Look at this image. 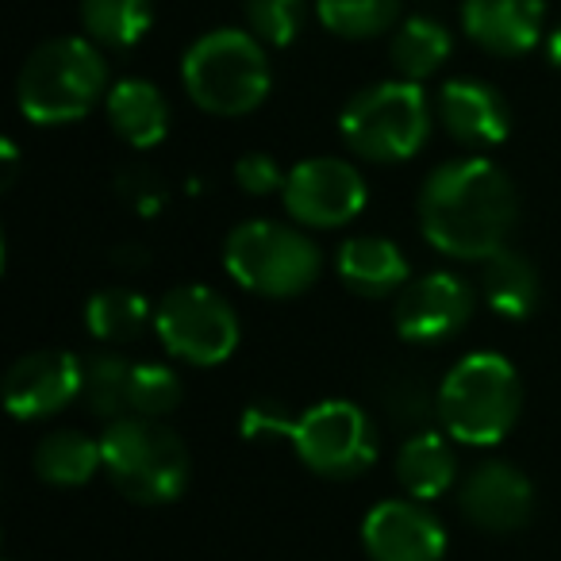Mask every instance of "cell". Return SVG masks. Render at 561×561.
<instances>
[{"mask_svg": "<svg viewBox=\"0 0 561 561\" xmlns=\"http://www.w3.org/2000/svg\"><path fill=\"white\" fill-rule=\"evenodd\" d=\"M280 435L316 477L328 481H351L377 461V427L354 400H320L297 420H285Z\"/></svg>", "mask_w": 561, "mask_h": 561, "instance_id": "8", "label": "cell"}, {"mask_svg": "<svg viewBox=\"0 0 561 561\" xmlns=\"http://www.w3.org/2000/svg\"><path fill=\"white\" fill-rule=\"evenodd\" d=\"M374 400L392 427L427 431L431 420H438V385L427 381V374L412 366H389L374 377Z\"/></svg>", "mask_w": 561, "mask_h": 561, "instance_id": "22", "label": "cell"}, {"mask_svg": "<svg viewBox=\"0 0 561 561\" xmlns=\"http://www.w3.org/2000/svg\"><path fill=\"white\" fill-rule=\"evenodd\" d=\"M523 412V381L504 354H466L438 381V427L461 446H496Z\"/></svg>", "mask_w": 561, "mask_h": 561, "instance_id": "3", "label": "cell"}, {"mask_svg": "<svg viewBox=\"0 0 561 561\" xmlns=\"http://www.w3.org/2000/svg\"><path fill=\"white\" fill-rule=\"evenodd\" d=\"M458 512L484 535H512L535 515V484L512 461H481L458 484Z\"/></svg>", "mask_w": 561, "mask_h": 561, "instance_id": "12", "label": "cell"}, {"mask_svg": "<svg viewBox=\"0 0 561 561\" xmlns=\"http://www.w3.org/2000/svg\"><path fill=\"white\" fill-rule=\"evenodd\" d=\"M131 369L119 351H93L81 358V392L78 404L96 420H119L131 415Z\"/></svg>", "mask_w": 561, "mask_h": 561, "instance_id": "23", "label": "cell"}, {"mask_svg": "<svg viewBox=\"0 0 561 561\" xmlns=\"http://www.w3.org/2000/svg\"><path fill=\"white\" fill-rule=\"evenodd\" d=\"M104 112H108L112 131L135 150H154L170 135V104L162 89L142 78L116 81L104 96Z\"/></svg>", "mask_w": 561, "mask_h": 561, "instance_id": "18", "label": "cell"}, {"mask_svg": "<svg viewBox=\"0 0 561 561\" xmlns=\"http://www.w3.org/2000/svg\"><path fill=\"white\" fill-rule=\"evenodd\" d=\"M477 308V293L469 280H461L458 273H423V277L408 280L397 293L392 305V323L397 335L412 346H438L450 343L454 335L469 328Z\"/></svg>", "mask_w": 561, "mask_h": 561, "instance_id": "11", "label": "cell"}, {"mask_svg": "<svg viewBox=\"0 0 561 561\" xmlns=\"http://www.w3.org/2000/svg\"><path fill=\"white\" fill-rule=\"evenodd\" d=\"M185 400V385H181L178 369L162 366V362H135L131 369V415H150L162 420Z\"/></svg>", "mask_w": 561, "mask_h": 561, "instance_id": "28", "label": "cell"}, {"mask_svg": "<svg viewBox=\"0 0 561 561\" xmlns=\"http://www.w3.org/2000/svg\"><path fill=\"white\" fill-rule=\"evenodd\" d=\"M32 469L39 481L55 489H81L93 481L96 469H104L101 438H89L85 431H50L32 454Z\"/></svg>", "mask_w": 561, "mask_h": 561, "instance_id": "21", "label": "cell"}, {"mask_svg": "<svg viewBox=\"0 0 561 561\" xmlns=\"http://www.w3.org/2000/svg\"><path fill=\"white\" fill-rule=\"evenodd\" d=\"M154 323L150 316V305L142 293L135 289H101L89 297L85 305V328L93 339H101L104 346H124V343H135L142 331Z\"/></svg>", "mask_w": 561, "mask_h": 561, "instance_id": "26", "label": "cell"}, {"mask_svg": "<svg viewBox=\"0 0 561 561\" xmlns=\"http://www.w3.org/2000/svg\"><path fill=\"white\" fill-rule=\"evenodd\" d=\"M154 24V0H81V27L96 47L131 50Z\"/></svg>", "mask_w": 561, "mask_h": 561, "instance_id": "25", "label": "cell"}, {"mask_svg": "<svg viewBox=\"0 0 561 561\" xmlns=\"http://www.w3.org/2000/svg\"><path fill=\"white\" fill-rule=\"evenodd\" d=\"M224 270L234 285L254 297L289 300L316 285L323 270L320 247L300 231V224H277V219H247L231 227L224 239Z\"/></svg>", "mask_w": 561, "mask_h": 561, "instance_id": "6", "label": "cell"}, {"mask_svg": "<svg viewBox=\"0 0 561 561\" xmlns=\"http://www.w3.org/2000/svg\"><path fill=\"white\" fill-rule=\"evenodd\" d=\"M0 158H4V185H12L16 181V170H20V150L12 139L0 142Z\"/></svg>", "mask_w": 561, "mask_h": 561, "instance_id": "32", "label": "cell"}, {"mask_svg": "<svg viewBox=\"0 0 561 561\" xmlns=\"http://www.w3.org/2000/svg\"><path fill=\"white\" fill-rule=\"evenodd\" d=\"M242 16L265 47H289L305 24V0H242Z\"/></svg>", "mask_w": 561, "mask_h": 561, "instance_id": "29", "label": "cell"}, {"mask_svg": "<svg viewBox=\"0 0 561 561\" xmlns=\"http://www.w3.org/2000/svg\"><path fill=\"white\" fill-rule=\"evenodd\" d=\"M158 343L178 362L211 369L239 351V312L208 285H178L154 308Z\"/></svg>", "mask_w": 561, "mask_h": 561, "instance_id": "9", "label": "cell"}, {"mask_svg": "<svg viewBox=\"0 0 561 561\" xmlns=\"http://www.w3.org/2000/svg\"><path fill=\"white\" fill-rule=\"evenodd\" d=\"M181 85L208 116H247L270 96L273 85L265 43L239 27L201 35L181 58Z\"/></svg>", "mask_w": 561, "mask_h": 561, "instance_id": "4", "label": "cell"}, {"mask_svg": "<svg viewBox=\"0 0 561 561\" xmlns=\"http://www.w3.org/2000/svg\"><path fill=\"white\" fill-rule=\"evenodd\" d=\"M339 135L366 162H408L431 139V101L420 81H377L346 101Z\"/></svg>", "mask_w": 561, "mask_h": 561, "instance_id": "7", "label": "cell"}, {"mask_svg": "<svg viewBox=\"0 0 561 561\" xmlns=\"http://www.w3.org/2000/svg\"><path fill=\"white\" fill-rule=\"evenodd\" d=\"M415 211L423 239L438 254L484 262L512 239L519 224V193L489 158H454L427 173Z\"/></svg>", "mask_w": 561, "mask_h": 561, "instance_id": "1", "label": "cell"}, {"mask_svg": "<svg viewBox=\"0 0 561 561\" xmlns=\"http://www.w3.org/2000/svg\"><path fill=\"white\" fill-rule=\"evenodd\" d=\"M369 561H443L446 527L423 500H381L362 519Z\"/></svg>", "mask_w": 561, "mask_h": 561, "instance_id": "13", "label": "cell"}, {"mask_svg": "<svg viewBox=\"0 0 561 561\" xmlns=\"http://www.w3.org/2000/svg\"><path fill=\"white\" fill-rule=\"evenodd\" d=\"M461 32L496 58H519L542 43V0H461Z\"/></svg>", "mask_w": 561, "mask_h": 561, "instance_id": "16", "label": "cell"}, {"mask_svg": "<svg viewBox=\"0 0 561 561\" xmlns=\"http://www.w3.org/2000/svg\"><path fill=\"white\" fill-rule=\"evenodd\" d=\"M546 58H550V66H558L561 70V24L550 32V39H546Z\"/></svg>", "mask_w": 561, "mask_h": 561, "instance_id": "33", "label": "cell"}, {"mask_svg": "<svg viewBox=\"0 0 561 561\" xmlns=\"http://www.w3.org/2000/svg\"><path fill=\"white\" fill-rule=\"evenodd\" d=\"M339 280L354 297L385 300L408 285V257L385 234H351L335 257Z\"/></svg>", "mask_w": 561, "mask_h": 561, "instance_id": "17", "label": "cell"}, {"mask_svg": "<svg viewBox=\"0 0 561 561\" xmlns=\"http://www.w3.org/2000/svg\"><path fill=\"white\" fill-rule=\"evenodd\" d=\"M435 119L446 127L450 139L477 150L500 147L507 139V131H512V108L500 96V89L477 78L446 81L435 96Z\"/></svg>", "mask_w": 561, "mask_h": 561, "instance_id": "15", "label": "cell"}, {"mask_svg": "<svg viewBox=\"0 0 561 561\" xmlns=\"http://www.w3.org/2000/svg\"><path fill=\"white\" fill-rule=\"evenodd\" d=\"M104 473L131 504L162 507L188 489V450L173 427L150 415H119L101 435Z\"/></svg>", "mask_w": 561, "mask_h": 561, "instance_id": "5", "label": "cell"}, {"mask_svg": "<svg viewBox=\"0 0 561 561\" xmlns=\"http://www.w3.org/2000/svg\"><path fill=\"white\" fill-rule=\"evenodd\" d=\"M397 481L412 500L446 496L458 481V450L446 431H412L397 454Z\"/></svg>", "mask_w": 561, "mask_h": 561, "instance_id": "19", "label": "cell"}, {"mask_svg": "<svg viewBox=\"0 0 561 561\" xmlns=\"http://www.w3.org/2000/svg\"><path fill=\"white\" fill-rule=\"evenodd\" d=\"M285 178H289V173H280L277 158L262 154V150H257V154H242L239 162H234V185L250 196L280 193V188H285Z\"/></svg>", "mask_w": 561, "mask_h": 561, "instance_id": "30", "label": "cell"}, {"mask_svg": "<svg viewBox=\"0 0 561 561\" xmlns=\"http://www.w3.org/2000/svg\"><path fill=\"white\" fill-rule=\"evenodd\" d=\"M316 16L339 39H377L400 20V0H316Z\"/></svg>", "mask_w": 561, "mask_h": 561, "instance_id": "27", "label": "cell"}, {"mask_svg": "<svg viewBox=\"0 0 561 561\" xmlns=\"http://www.w3.org/2000/svg\"><path fill=\"white\" fill-rule=\"evenodd\" d=\"M481 297L500 320H527L542 297V280L527 254L504 247L481 262Z\"/></svg>", "mask_w": 561, "mask_h": 561, "instance_id": "20", "label": "cell"}, {"mask_svg": "<svg viewBox=\"0 0 561 561\" xmlns=\"http://www.w3.org/2000/svg\"><path fill=\"white\" fill-rule=\"evenodd\" d=\"M119 193L139 211H158L165 204V185L150 170H127L124 178H119Z\"/></svg>", "mask_w": 561, "mask_h": 561, "instance_id": "31", "label": "cell"}, {"mask_svg": "<svg viewBox=\"0 0 561 561\" xmlns=\"http://www.w3.org/2000/svg\"><path fill=\"white\" fill-rule=\"evenodd\" d=\"M280 201L293 224L331 231V227L354 224L366 211L369 188L362 170L346 158H305L285 178Z\"/></svg>", "mask_w": 561, "mask_h": 561, "instance_id": "10", "label": "cell"}, {"mask_svg": "<svg viewBox=\"0 0 561 561\" xmlns=\"http://www.w3.org/2000/svg\"><path fill=\"white\" fill-rule=\"evenodd\" d=\"M454 50V35L446 32L438 20L431 16H412L397 27L389 43V62L392 70L400 73L404 81H427L431 73H438L446 66Z\"/></svg>", "mask_w": 561, "mask_h": 561, "instance_id": "24", "label": "cell"}, {"mask_svg": "<svg viewBox=\"0 0 561 561\" xmlns=\"http://www.w3.org/2000/svg\"><path fill=\"white\" fill-rule=\"evenodd\" d=\"M81 392V358L66 351H32L4 374V408L16 420H50Z\"/></svg>", "mask_w": 561, "mask_h": 561, "instance_id": "14", "label": "cell"}, {"mask_svg": "<svg viewBox=\"0 0 561 561\" xmlns=\"http://www.w3.org/2000/svg\"><path fill=\"white\" fill-rule=\"evenodd\" d=\"M108 96V66L96 43L81 35L47 39L27 55L16 78L20 116L35 127L78 124Z\"/></svg>", "mask_w": 561, "mask_h": 561, "instance_id": "2", "label": "cell"}]
</instances>
